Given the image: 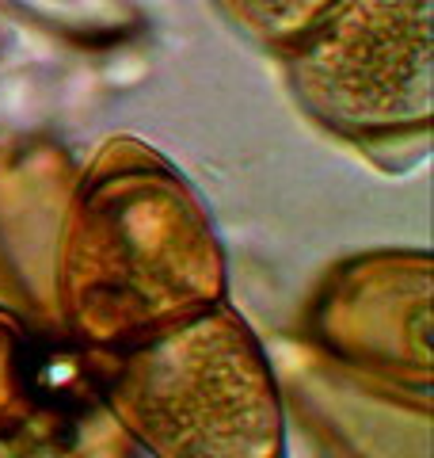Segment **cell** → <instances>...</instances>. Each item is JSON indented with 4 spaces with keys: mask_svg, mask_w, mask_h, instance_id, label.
<instances>
[{
    "mask_svg": "<svg viewBox=\"0 0 434 458\" xmlns=\"http://www.w3.org/2000/svg\"><path fill=\"white\" fill-rule=\"evenodd\" d=\"M225 245L183 172L111 138L69 172L42 283V325L107 355L225 302Z\"/></svg>",
    "mask_w": 434,
    "mask_h": 458,
    "instance_id": "obj_1",
    "label": "cell"
},
{
    "mask_svg": "<svg viewBox=\"0 0 434 458\" xmlns=\"http://www.w3.org/2000/svg\"><path fill=\"white\" fill-rule=\"evenodd\" d=\"M99 360V401L149 458L286 454L279 375L229 302Z\"/></svg>",
    "mask_w": 434,
    "mask_h": 458,
    "instance_id": "obj_2",
    "label": "cell"
},
{
    "mask_svg": "<svg viewBox=\"0 0 434 458\" xmlns=\"http://www.w3.org/2000/svg\"><path fill=\"white\" fill-rule=\"evenodd\" d=\"M434 0H336L282 57L316 126L362 149L427 146L434 114Z\"/></svg>",
    "mask_w": 434,
    "mask_h": 458,
    "instance_id": "obj_3",
    "label": "cell"
},
{
    "mask_svg": "<svg viewBox=\"0 0 434 458\" xmlns=\"http://www.w3.org/2000/svg\"><path fill=\"white\" fill-rule=\"evenodd\" d=\"M309 340L396 394L430 390V256L366 252L328 271L309 298Z\"/></svg>",
    "mask_w": 434,
    "mask_h": 458,
    "instance_id": "obj_4",
    "label": "cell"
},
{
    "mask_svg": "<svg viewBox=\"0 0 434 458\" xmlns=\"http://www.w3.org/2000/svg\"><path fill=\"white\" fill-rule=\"evenodd\" d=\"M38 405L35 336L27 318L0 306V439H23V428L38 417Z\"/></svg>",
    "mask_w": 434,
    "mask_h": 458,
    "instance_id": "obj_5",
    "label": "cell"
},
{
    "mask_svg": "<svg viewBox=\"0 0 434 458\" xmlns=\"http://www.w3.org/2000/svg\"><path fill=\"white\" fill-rule=\"evenodd\" d=\"M210 4L252 47L286 54L336 0H210Z\"/></svg>",
    "mask_w": 434,
    "mask_h": 458,
    "instance_id": "obj_6",
    "label": "cell"
},
{
    "mask_svg": "<svg viewBox=\"0 0 434 458\" xmlns=\"http://www.w3.org/2000/svg\"><path fill=\"white\" fill-rule=\"evenodd\" d=\"M0 458H31V451L23 447V439H0Z\"/></svg>",
    "mask_w": 434,
    "mask_h": 458,
    "instance_id": "obj_7",
    "label": "cell"
}]
</instances>
